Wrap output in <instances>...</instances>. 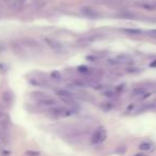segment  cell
<instances>
[{"mask_svg":"<svg viewBox=\"0 0 156 156\" xmlns=\"http://www.w3.org/2000/svg\"><path fill=\"white\" fill-rule=\"evenodd\" d=\"M40 104H41L42 106H46V107L55 106V105H56V101L52 100V98H46V100L40 102Z\"/></svg>","mask_w":156,"mask_h":156,"instance_id":"obj_9","label":"cell"},{"mask_svg":"<svg viewBox=\"0 0 156 156\" xmlns=\"http://www.w3.org/2000/svg\"><path fill=\"white\" fill-rule=\"evenodd\" d=\"M139 149L142 150V151H149V150L151 149V144L147 142H142L139 145Z\"/></svg>","mask_w":156,"mask_h":156,"instance_id":"obj_10","label":"cell"},{"mask_svg":"<svg viewBox=\"0 0 156 156\" xmlns=\"http://www.w3.org/2000/svg\"><path fill=\"white\" fill-rule=\"evenodd\" d=\"M80 13L83 16L89 18H96L98 16V11H95L93 8H90V7H83L80 9Z\"/></svg>","mask_w":156,"mask_h":156,"instance_id":"obj_4","label":"cell"},{"mask_svg":"<svg viewBox=\"0 0 156 156\" xmlns=\"http://www.w3.org/2000/svg\"><path fill=\"white\" fill-rule=\"evenodd\" d=\"M5 3H9V5H12V3L14 2V0H3Z\"/></svg>","mask_w":156,"mask_h":156,"instance_id":"obj_16","label":"cell"},{"mask_svg":"<svg viewBox=\"0 0 156 156\" xmlns=\"http://www.w3.org/2000/svg\"><path fill=\"white\" fill-rule=\"evenodd\" d=\"M154 32H155V33H156V30H154Z\"/></svg>","mask_w":156,"mask_h":156,"instance_id":"obj_19","label":"cell"},{"mask_svg":"<svg viewBox=\"0 0 156 156\" xmlns=\"http://www.w3.org/2000/svg\"><path fill=\"white\" fill-rule=\"evenodd\" d=\"M50 112L56 117H69L73 113V110L67 107H55L50 110Z\"/></svg>","mask_w":156,"mask_h":156,"instance_id":"obj_3","label":"cell"},{"mask_svg":"<svg viewBox=\"0 0 156 156\" xmlns=\"http://www.w3.org/2000/svg\"><path fill=\"white\" fill-rule=\"evenodd\" d=\"M133 94H134L135 96L142 95V94H144V89H142V88H137V89H135L134 91H133Z\"/></svg>","mask_w":156,"mask_h":156,"instance_id":"obj_12","label":"cell"},{"mask_svg":"<svg viewBox=\"0 0 156 156\" xmlns=\"http://www.w3.org/2000/svg\"><path fill=\"white\" fill-rule=\"evenodd\" d=\"M46 42H47L48 45H49L55 51H57V52H64L65 51L62 44L58 43L57 41H54V40H46Z\"/></svg>","mask_w":156,"mask_h":156,"instance_id":"obj_6","label":"cell"},{"mask_svg":"<svg viewBox=\"0 0 156 156\" xmlns=\"http://www.w3.org/2000/svg\"><path fill=\"white\" fill-rule=\"evenodd\" d=\"M13 100H14V96L13 94L11 93V92H5L2 95V106H5V107H9L12 105V103H13Z\"/></svg>","mask_w":156,"mask_h":156,"instance_id":"obj_5","label":"cell"},{"mask_svg":"<svg viewBox=\"0 0 156 156\" xmlns=\"http://www.w3.org/2000/svg\"><path fill=\"white\" fill-rule=\"evenodd\" d=\"M32 98H35L37 101H39V102H42V101L46 100V98H48L49 96H47V94L43 93V92H33L32 93Z\"/></svg>","mask_w":156,"mask_h":156,"instance_id":"obj_7","label":"cell"},{"mask_svg":"<svg viewBox=\"0 0 156 156\" xmlns=\"http://www.w3.org/2000/svg\"><path fill=\"white\" fill-rule=\"evenodd\" d=\"M150 66H152V67H156V60H154V62H152L151 64H150Z\"/></svg>","mask_w":156,"mask_h":156,"instance_id":"obj_17","label":"cell"},{"mask_svg":"<svg viewBox=\"0 0 156 156\" xmlns=\"http://www.w3.org/2000/svg\"><path fill=\"white\" fill-rule=\"evenodd\" d=\"M124 31H125V32H127V33H129V34H135V35L142 33V31L138 30V29H125Z\"/></svg>","mask_w":156,"mask_h":156,"instance_id":"obj_11","label":"cell"},{"mask_svg":"<svg viewBox=\"0 0 156 156\" xmlns=\"http://www.w3.org/2000/svg\"><path fill=\"white\" fill-rule=\"evenodd\" d=\"M51 77L54 78V79L59 80V79H61V74L59 73L58 71H54V72H51Z\"/></svg>","mask_w":156,"mask_h":156,"instance_id":"obj_13","label":"cell"},{"mask_svg":"<svg viewBox=\"0 0 156 156\" xmlns=\"http://www.w3.org/2000/svg\"><path fill=\"white\" fill-rule=\"evenodd\" d=\"M57 94H58L59 96H61V98H65V100H69V98H73V94L71 93L69 91H67V90H57Z\"/></svg>","mask_w":156,"mask_h":156,"instance_id":"obj_8","label":"cell"},{"mask_svg":"<svg viewBox=\"0 0 156 156\" xmlns=\"http://www.w3.org/2000/svg\"><path fill=\"white\" fill-rule=\"evenodd\" d=\"M10 138V121L5 110L0 107V147L9 142Z\"/></svg>","mask_w":156,"mask_h":156,"instance_id":"obj_1","label":"cell"},{"mask_svg":"<svg viewBox=\"0 0 156 156\" xmlns=\"http://www.w3.org/2000/svg\"><path fill=\"white\" fill-rule=\"evenodd\" d=\"M27 154H28V156H39V153H37V152L29 151V152H27Z\"/></svg>","mask_w":156,"mask_h":156,"instance_id":"obj_15","label":"cell"},{"mask_svg":"<svg viewBox=\"0 0 156 156\" xmlns=\"http://www.w3.org/2000/svg\"><path fill=\"white\" fill-rule=\"evenodd\" d=\"M107 138V132L104 127H98V129L94 130L93 135L91 137V142L93 144H100L104 142Z\"/></svg>","mask_w":156,"mask_h":156,"instance_id":"obj_2","label":"cell"},{"mask_svg":"<svg viewBox=\"0 0 156 156\" xmlns=\"http://www.w3.org/2000/svg\"><path fill=\"white\" fill-rule=\"evenodd\" d=\"M78 71L80 72V73H83V74L89 73V69H88L87 66H79L78 67Z\"/></svg>","mask_w":156,"mask_h":156,"instance_id":"obj_14","label":"cell"},{"mask_svg":"<svg viewBox=\"0 0 156 156\" xmlns=\"http://www.w3.org/2000/svg\"><path fill=\"white\" fill-rule=\"evenodd\" d=\"M135 156H145L144 154H136Z\"/></svg>","mask_w":156,"mask_h":156,"instance_id":"obj_18","label":"cell"}]
</instances>
